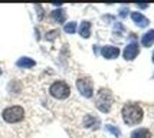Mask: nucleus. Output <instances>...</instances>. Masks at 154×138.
Masks as SVG:
<instances>
[{"label":"nucleus","instance_id":"nucleus-5","mask_svg":"<svg viewBox=\"0 0 154 138\" xmlns=\"http://www.w3.org/2000/svg\"><path fill=\"white\" fill-rule=\"evenodd\" d=\"M76 89L85 98H92L94 97V82L88 76H81L76 79Z\"/></svg>","mask_w":154,"mask_h":138},{"label":"nucleus","instance_id":"nucleus-16","mask_svg":"<svg viewBox=\"0 0 154 138\" xmlns=\"http://www.w3.org/2000/svg\"><path fill=\"white\" fill-rule=\"evenodd\" d=\"M105 130H107L108 132H111V134H112L114 137H117V138L121 135V131L117 128V127H114V125H107V127H105Z\"/></svg>","mask_w":154,"mask_h":138},{"label":"nucleus","instance_id":"nucleus-7","mask_svg":"<svg viewBox=\"0 0 154 138\" xmlns=\"http://www.w3.org/2000/svg\"><path fill=\"white\" fill-rule=\"evenodd\" d=\"M82 125L88 128V130H98L101 125V121L98 117H95L92 114H87L84 119H82Z\"/></svg>","mask_w":154,"mask_h":138},{"label":"nucleus","instance_id":"nucleus-11","mask_svg":"<svg viewBox=\"0 0 154 138\" xmlns=\"http://www.w3.org/2000/svg\"><path fill=\"white\" fill-rule=\"evenodd\" d=\"M131 19H133V22H134L137 26H140V27H146L148 25V19L144 14H141L140 12H133L131 13Z\"/></svg>","mask_w":154,"mask_h":138},{"label":"nucleus","instance_id":"nucleus-10","mask_svg":"<svg viewBox=\"0 0 154 138\" xmlns=\"http://www.w3.org/2000/svg\"><path fill=\"white\" fill-rule=\"evenodd\" d=\"M35 65H36V62L33 59H30V58H27V56H22V58L16 60V66L20 68V69H30Z\"/></svg>","mask_w":154,"mask_h":138},{"label":"nucleus","instance_id":"nucleus-22","mask_svg":"<svg viewBox=\"0 0 154 138\" xmlns=\"http://www.w3.org/2000/svg\"><path fill=\"white\" fill-rule=\"evenodd\" d=\"M0 75H2V69H0Z\"/></svg>","mask_w":154,"mask_h":138},{"label":"nucleus","instance_id":"nucleus-12","mask_svg":"<svg viewBox=\"0 0 154 138\" xmlns=\"http://www.w3.org/2000/svg\"><path fill=\"white\" fill-rule=\"evenodd\" d=\"M78 32H79L81 38H84V39H88L89 36H91V22H88V20H84L82 23H81L79 29H78Z\"/></svg>","mask_w":154,"mask_h":138},{"label":"nucleus","instance_id":"nucleus-21","mask_svg":"<svg viewBox=\"0 0 154 138\" xmlns=\"http://www.w3.org/2000/svg\"><path fill=\"white\" fill-rule=\"evenodd\" d=\"M153 62H154V53H153Z\"/></svg>","mask_w":154,"mask_h":138},{"label":"nucleus","instance_id":"nucleus-4","mask_svg":"<svg viewBox=\"0 0 154 138\" xmlns=\"http://www.w3.org/2000/svg\"><path fill=\"white\" fill-rule=\"evenodd\" d=\"M49 95L58 101L68 99L71 95V86L65 81H55L49 86Z\"/></svg>","mask_w":154,"mask_h":138},{"label":"nucleus","instance_id":"nucleus-9","mask_svg":"<svg viewBox=\"0 0 154 138\" xmlns=\"http://www.w3.org/2000/svg\"><path fill=\"white\" fill-rule=\"evenodd\" d=\"M51 17L54 20L55 23H65V20H66V12L63 10V9H55L51 12Z\"/></svg>","mask_w":154,"mask_h":138},{"label":"nucleus","instance_id":"nucleus-2","mask_svg":"<svg viewBox=\"0 0 154 138\" xmlns=\"http://www.w3.org/2000/svg\"><path fill=\"white\" fill-rule=\"evenodd\" d=\"M112 104H114L112 92L107 89V88H100V91L97 92V95H95V106H97V109L107 114V112L111 111Z\"/></svg>","mask_w":154,"mask_h":138},{"label":"nucleus","instance_id":"nucleus-14","mask_svg":"<svg viewBox=\"0 0 154 138\" xmlns=\"http://www.w3.org/2000/svg\"><path fill=\"white\" fill-rule=\"evenodd\" d=\"M131 138H151V132L147 128H138L131 132Z\"/></svg>","mask_w":154,"mask_h":138},{"label":"nucleus","instance_id":"nucleus-6","mask_svg":"<svg viewBox=\"0 0 154 138\" xmlns=\"http://www.w3.org/2000/svg\"><path fill=\"white\" fill-rule=\"evenodd\" d=\"M140 52V48H138V43L137 42H131L125 46L124 49V59L125 60H133L137 58V55Z\"/></svg>","mask_w":154,"mask_h":138},{"label":"nucleus","instance_id":"nucleus-15","mask_svg":"<svg viewBox=\"0 0 154 138\" xmlns=\"http://www.w3.org/2000/svg\"><path fill=\"white\" fill-rule=\"evenodd\" d=\"M76 29H78L76 22H69V23H65V26H63V30H65V33H68V35H74V33L76 32Z\"/></svg>","mask_w":154,"mask_h":138},{"label":"nucleus","instance_id":"nucleus-3","mask_svg":"<svg viewBox=\"0 0 154 138\" xmlns=\"http://www.w3.org/2000/svg\"><path fill=\"white\" fill-rule=\"evenodd\" d=\"M25 108L20 105H10L2 111V118L7 124H17L25 118Z\"/></svg>","mask_w":154,"mask_h":138},{"label":"nucleus","instance_id":"nucleus-19","mask_svg":"<svg viewBox=\"0 0 154 138\" xmlns=\"http://www.w3.org/2000/svg\"><path fill=\"white\" fill-rule=\"evenodd\" d=\"M127 12H128L127 7H122V9L120 10V16L121 17H125V16H127Z\"/></svg>","mask_w":154,"mask_h":138},{"label":"nucleus","instance_id":"nucleus-1","mask_svg":"<svg viewBox=\"0 0 154 138\" xmlns=\"http://www.w3.org/2000/svg\"><path fill=\"white\" fill-rule=\"evenodd\" d=\"M121 117H122V121L127 125H137L140 124L143 118H144V112H143V108H141L138 104H125L121 109Z\"/></svg>","mask_w":154,"mask_h":138},{"label":"nucleus","instance_id":"nucleus-13","mask_svg":"<svg viewBox=\"0 0 154 138\" xmlns=\"http://www.w3.org/2000/svg\"><path fill=\"white\" fill-rule=\"evenodd\" d=\"M154 43V30H148L147 33H144L143 35V38H141V45L148 48V46H151Z\"/></svg>","mask_w":154,"mask_h":138},{"label":"nucleus","instance_id":"nucleus-8","mask_svg":"<svg viewBox=\"0 0 154 138\" xmlns=\"http://www.w3.org/2000/svg\"><path fill=\"white\" fill-rule=\"evenodd\" d=\"M101 55L105 59H115L120 55V49L117 46H102L101 48Z\"/></svg>","mask_w":154,"mask_h":138},{"label":"nucleus","instance_id":"nucleus-17","mask_svg":"<svg viewBox=\"0 0 154 138\" xmlns=\"http://www.w3.org/2000/svg\"><path fill=\"white\" fill-rule=\"evenodd\" d=\"M58 36H59V30H49V32L46 33V36H45V39L49 40V42H52V40H55Z\"/></svg>","mask_w":154,"mask_h":138},{"label":"nucleus","instance_id":"nucleus-20","mask_svg":"<svg viewBox=\"0 0 154 138\" xmlns=\"http://www.w3.org/2000/svg\"><path fill=\"white\" fill-rule=\"evenodd\" d=\"M138 7H141V9H146V7H148V5H138Z\"/></svg>","mask_w":154,"mask_h":138},{"label":"nucleus","instance_id":"nucleus-18","mask_svg":"<svg viewBox=\"0 0 154 138\" xmlns=\"http://www.w3.org/2000/svg\"><path fill=\"white\" fill-rule=\"evenodd\" d=\"M124 32V26H122V23H115V26H114V35H120V33Z\"/></svg>","mask_w":154,"mask_h":138}]
</instances>
